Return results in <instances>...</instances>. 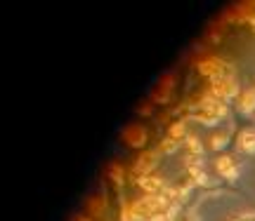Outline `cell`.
Returning a JSON list of instances; mask_svg holds the SVG:
<instances>
[{"instance_id":"cell-1","label":"cell","mask_w":255,"mask_h":221,"mask_svg":"<svg viewBox=\"0 0 255 221\" xmlns=\"http://www.w3.org/2000/svg\"><path fill=\"white\" fill-rule=\"evenodd\" d=\"M165 202H168V200H165L161 193H159V195H144V198H142V200H137L130 209H133V214L137 217V221H139V219H147L149 221L151 217L161 214V209L165 207Z\"/></svg>"},{"instance_id":"cell-2","label":"cell","mask_w":255,"mask_h":221,"mask_svg":"<svg viewBox=\"0 0 255 221\" xmlns=\"http://www.w3.org/2000/svg\"><path fill=\"white\" fill-rule=\"evenodd\" d=\"M213 97L215 99H220V101H225V99H232L236 92H239V85H236V80L234 78H217L213 80Z\"/></svg>"},{"instance_id":"cell-3","label":"cell","mask_w":255,"mask_h":221,"mask_svg":"<svg viewBox=\"0 0 255 221\" xmlns=\"http://www.w3.org/2000/svg\"><path fill=\"white\" fill-rule=\"evenodd\" d=\"M125 141H128V146H144V141H147V130L144 127H137V125H133V127H128L125 130Z\"/></svg>"},{"instance_id":"cell-4","label":"cell","mask_w":255,"mask_h":221,"mask_svg":"<svg viewBox=\"0 0 255 221\" xmlns=\"http://www.w3.org/2000/svg\"><path fill=\"white\" fill-rule=\"evenodd\" d=\"M239 151L241 153H255V130H243L239 134Z\"/></svg>"},{"instance_id":"cell-5","label":"cell","mask_w":255,"mask_h":221,"mask_svg":"<svg viewBox=\"0 0 255 221\" xmlns=\"http://www.w3.org/2000/svg\"><path fill=\"white\" fill-rule=\"evenodd\" d=\"M139 186H142L149 195H159V191L163 188V179L154 177V174H147V177H142V179H139Z\"/></svg>"},{"instance_id":"cell-6","label":"cell","mask_w":255,"mask_h":221,"mask_svg":"<svg viewBox=\"0 0 255 221\" xmlns=\"http://www.w3.org/2000/svg\"><path fill=\"white\" fill-rule=\"evenodd\" d=\"M215 167H217V172H220L222 177H227V179H234V177H236L234 160H232L229 156H220V158H217V165H215Z\"/></svg>"},{"instance_id":"cell-7","label":"cell","mask_w":255,"mask_h":221,"mask_svg":"<svg viewBox=\"0 0 255 221\" xmlns=\"http://www.w3.org/2000/svg\"><path fill=\"white\" fill-rule=\"evenodd\" d=\"M154 162H156V151H154V153H147V156H142L139 160H137V165H135V174L147 177L149 169L154 167Z\"/></svg>"},{"instance_id":"cell-8","label":"cell","mask_w":255,"mask_h":221,"mask_svg":"<svg viewBox=\"0 0 255 221\" xmlns=\"http://www.w3.org/2000/svg\"><path fill=\"white\" fill-rule=\"evenodd\" d=\"M239 108H241L243 116H251L255 111V87H251V90H246L241 94V101H239Z\"/></svg>"},{"instance_id":"cell-9","label":"cell","mask_w":255,"mask_h":221,"mask_svg":"<svg viewBox=\"0 0 255 221\" xmlns=\"http://www.w3.org/2000/svg\"><path fill=\"white\" fill-rule=\"evenodd\" d=\"M185 132H187V125H185V120H180V122H175V125H170V139H182L185 137Z\"/></svg>"},{"instance_id":"cell-10","label":"cell","mask_w":255,"mask_h":221,"mask_svg":"<svg viewBox=\"0 0 255 221\" xmlns=\"http://www.w3.org/2000/svg\"><path fill=\"white\" fill-rule=\"evenodd\" d=\"M168 90H170V78H165L161 82V87L159 90H154V97H156V101H165V97H168Z\"/></svg>"},{"instance_id":"cell-11","label":"cell","mask_w":255,"mask_h":221,"mask_svg":"<svg viewBox=\"0 0 255 221\" xmlns=\"http://www.w3.org/2000/svg\"><path fill=\"white\" fill-rule=\"evenodd\" d=\"M177 146H180V141H177V139H170V137H168V139H165V141L161 143L159 153H175V151H177Z\"/></svg>"},{"instance_id":"cell-12","label":"cell","mask_w":255,"mask_h":221,"mask_svg":"<svg viewBox=\"0 0 255 221\" xmlns=\"http://www.w3.org/2000/svg\"><path fill=\"white\" fill-rule=\"evenodd\" d=\"M227 134H217V137H213V139H210V148H213V151H220V148H225V146H227Z\"/></svg>"},{"instance_id":"cell-13","label":"cell","mask_w":255,"mask_h":221,"mask_svg":"<svg viewBox=\"0 0 255 221\" xmlns=\"http://www.w3.org/2000/svg\"><path fill=\"white\" fill-rule=\"evenodd\" d=\"M187 146H189V151H191V153L201 156V141H199V137H191V134H189V137H187Z\"/></svg>"},{"instance_id":"cell-14","label":"cell","mask_w":255,"mask_h":221,"mask_svg":"<svg viewBox=\"0 0 255 221\" xmlns=\"http://www.w3.org/2000/svg\"><path fill=\"white\" fill-rule=\"evenodd\" d=\"M111 174H114V181H118V183L123 181V169L121 167H116V165H114V167H111Z\"/></svg>"},{"instance_id":"cell-15","label":"cell","mask_w":255,"mask_h":221,"mask_svg":"<svg viewBox=\"0 0 255 221\" xmlns=\"http://www.w3.org/2000/svg\"><path fill=\"white\" fill-rule=\"evenodd\" d=\"M239 221H255V212H251V214H243Z\"/></svg>"},{"instance_id":"cell-16","label":"cell","mask_w":255,"mask_h":221,"mask_svg":"<svg viewBox=\"0 0 255 221\" xmlns=\"http://www.w3.org/2000/svg\"><path fill=\"white\" fill-rule=\"evenodd\" d=\"M78 221H88V219H78Z\"/></svg>"}]
</instances>
